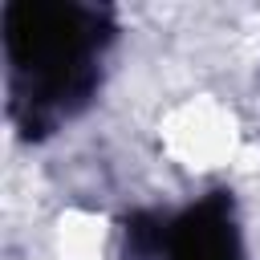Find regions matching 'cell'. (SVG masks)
<instances>
[{
  "label": "cell",
  "mask_w": 260,
  "mask_h": 260,
  "mask_svg": "<svg viewBox=\"0 0 260 260\" xmlns=\"http://www.w3.org/2000/svg\"><path fill=\"white\" fill-rule=\"evenodd\" d=\"M110 41L106 8L16 0L4 8V49L12 65V114L24 134H45L73 114L98 81V49Z\"/></svg>",
  "instance_id": "1"
},
{
  "label": "cell",
  "mask_w": 260,
  "mask_h": 260,
  "mask_svg": "<svg viewBox=\"0 0 260 260\" xmlns=\"http://www.w3.org/2000/svg\"><path fill=\"white\" fill-rule=\"evenodd\" d=\"M167 260H244L228 191H211L162 232Z\"/></svg>",
  "instance_id": "2"
}]
</instances>
